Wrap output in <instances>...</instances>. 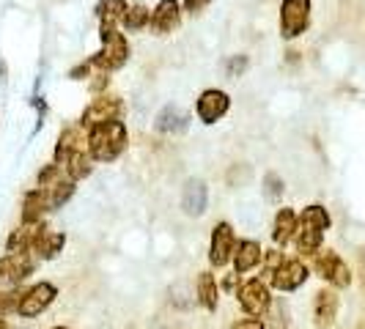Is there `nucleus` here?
Returning <instances> with one entry per match:
<instances>
[{
	"instance_id": "obj_1",
	"label": "nucleus",
	"mask_w": 365,
	"mask_h": 329,
	"mask_svg": "<svg viewBox=\"0 0 365 329\" xmlns=\"http://www.w3.org/2000/svg\"><path fill=\"white\" fill-rule=\"evenodd\" d=\"M127 127L124 121H108L88 129V157L96 162H113L127 148Z\"/></svg>"
},
{
	"instance_id": "obj_2",
	"label": "nucleus",
	"mask_w": 365,
	"mask_h": 329,
	"mask_svg": "<svg viewBox=\"0 0 365 329\" xmlns=\"http://www.w3.org/2000/svg\"><path fill=\"white\" fill-rule=\"evenodd\" d=\"M99 38H102V50L93 55L91 66H99L102 72H113V69H121L129 61V41L124 38V33L115 31V25L102 22L99 28Z\"/></svg>"
},
{
	"instance_id": "obj_3",
	"label": "nucleus",
	"mask_w": 365,
	"mask_h": 329,
	"mask_svg": "<svg viewBox=\"0 0 365 329\" xmlns=\"http://www.w3.org/2000/svg\"><path fill=\"white\" fill-rule=\"evenodd\" d=\"M237 299H239V308L245 310V315L264 318L269 313V308H272V288L261 277H250V280H245L239 286Z\"/></svg>"
},
{
	"instance_id": "obj_4",
	"label": "nucleus",
	"mask_w": 365,
	"mask_h": 329,
	"mask_svg": "<svg viewBox=\"0 0 365 329\" xmlns=\"http://www.w3.org/2000/svg\"><path fill=\"white\" fill-rule=\"evenodd\" d=\"M313 272L319 274L329 288H335V291L351 286V269H349V263L335 250H319L313 256Z\"/></svg>"
},
{
	"instance_id": "obj_5",
	"label": "nucleus",
	"mask_w": 365,
	"mask_h": 329,
	"mask_svg": "<svg viewBox=\"0 0 365 329\" xmlns=\"http://www.w3.org/2000/svg\"><path fill=\"white\" fill-rule=\"evenodd\" d=\"M55 299H58V286L47 283V280L34 283L31 288H25V293H22L17 315L19 318H38L44 310H50V305H53Z\"/></svg>"
},
{
	"instance_id": "obj_6",
	"label": "nucleus",
	"mask_w": 365,
	"mask_h": 329,
	"mask_svg": "<svg viewBox=\"0 0 365 329\" xmlns=\"http://www.w3.org/2000/svg\"><path fill=\"white\" fill-rule=\"evenodd\" d=\"M237 234L231 228V222H217L212 228V241H209V263L212 269H222L234 261V253H237Z\"/></svg>"
},
{
	"instance_id": "obj_7",
	"label": "nucleus",
	"mask_w": 365,
	"mask_h": 329,
	"mask_svg": "<svg viewBox=\"0 0 365 329\" xmlns=\"http://www.w3.org/2000/svg\"><path fill=\"white\" fill-rule=\"evenodd\" d=\"M311 277V269L302 258H286L277 269H274L272 280H269V288L274 291H283V293H292L297 288H302Z\"/></svg>"
},
{
	"instance_id": "obj_8",
	"label": "nucleus",
	"mask_w": 365,
	"mask_h": 329,
	"mask_svg": "<svg viewBox=\"0 0 365 329\" xmlns=\"http://www.w3.org/2000/svg\"><path fill=\"white\" fill-rule=\"evenodd\" d=\"M311 22V0H283L280 6V36L297 38Z\"/></svg>"
},
{
	"instance_id": "obj_9",
	"label": "nucleus",
	"mask_w": 365,
	"mask_h": 329,
	"mask_svg": "<svg viewBox=\"0 0 365 329\" xmlns=\"http://www.w3.org/2000/svg\"><path fill=\"white\" fill-rule=\"evenodd\" d=\"M38 258L34 253H17V256L0 258V286L19 288L31 274L36 272Z\"/></svg>"
},
{
	"instance_id": "obj_10",
	"label": "nucleus",
	"mask_w": 365,
	"mask_h": 329,
	"mask_svg": "<svg viewBox=\"0 0 365 329\" xmlns=\"http://www.w3.org/2000/svg\"><path fill=\"white\" fill-rule=\"evenodd\" d=\"M118 115H121V102H118V96H96L88 108L83 110V115H80V127L83 129H93L99 127V124H108V121H118Z\"/></svg>"
},
{
	"instance_id": "obj_11",
	"label": "nucleus",
	"mask_w": 365,
	"mask_h": 329,
	"mask_svg": "<svg viewBox=\"0 0 365 329\" xmlns=\"http://www.w3.org/2000/svg\"><path fill=\"white\" fill-rule=\"evenodd\" d=\"M338 310H341V296L335 288H322L313 296V324L319 329H329L338 321Z\"/></svg>"
},
{
	"instance_id": "obj_12",
	"label": "nucleus",
	"mask_w": 365,
	"mask_h": 329,
	"mask_svg": "<svg viewBox=\"0 0 365 329\" xmlns=\"http://www.w3.org/2000/svg\"><path fill=\"white\" fill-rule=\"evenodd\" d=\"M47 234V222H36V225H19L14 228L9 239H6V256H17V253H31L34 244Z\"/></svg>"
},
{
	"instance_id": "obj_13",
	"label": "nucleus",
	"mask_w": 365,
	"mask_h": 329,
	"mask_svg": "<svg viewBox=\"0 0 365 329\" xmlns=\"http://www.w3.org/2000/svg\"><path fill=\"white\" fill-rule=\"evenodd\" d=\"M231 108V99H228V93L225 91H217V88H209V91L201 93V99H198V118H201L203 124H217L220 118L228 113Z\"/></svg>"
},
{
	"instance_id": "obj_14",
	"label": "nucleus",
	"mask_w": 365,
	"mask_h": 329,
	"mask_svg": "<svg viewBox=\"0 0 365 329\" xmlns=\"http://www.w3.org/2000/svg\"><path fill=\"white\" fill-rule=\"evenodd\" d=\"M297 231H299V214H297L294 209H289V206H283V209L274 214V222H272L274 247L280 250V247L292 244L294 236H297Z\"/></svg>"
},
{
	"instance_id": "obj_15",
	"label": "nucleus",
	"mask_w": 365,
	"mask_h": 329,
	"mask_svg": "<svg viewBox=\"0 0 365 329\" xmlns=\"http://www.w3.org/2000/svg\"><path fill=\"white\" fill-rule=\"evenodd\" d=\"M261 261H264V250H261V244H258L256 239H242L237 244V253H234V272L237 274H247L258 269L261 266Z\"/></svg>"
},
{
	"instance_id": "obj_16",
	"label": "nucleus",
	"mask_w": 365,
	"mask_h": 329,
	"mask_svg": "<svg viewBox=\"0 0 365 329\" xmlns=\"http://www.w3.org/2000/svg\"><path fill=\"white\" fill-rule=\"evenodd\" d=\"M206 203H209V189L201 179H190L184 184L182 192V209L187 217H201L206 212Z\"/></svg>"
},
{
	"instance_id": "obj_17",
	"label": "nucleus",
	"mask_w": 365,
	"mask_h": 329,
	"mask_svg": "<svg viewBox=\"0 0 365 329\" xmlns=\"http://www.w3.org/2000/svg\"><path fill=\"white\" fill-rule=\"evenodd\" d=\"M50 212V203H47V189H28L25 198H22V225H36L44 222V214Z\"/></svg>"
},
{
	"instance_id": "obj_18",
	"label": "nucleus",
	"mask_w": 365,
	"mask_h": 329,
	"mask_svg": "<svg viewBox=\"0 0 365 329\" xmlns=\"http://www.w3.org/2000/svg\"><path fill=\"white\" fill-rule=\"evenodd\" d=\"M179 19H182V9H179V3L176 0H160L157 6H154V11H151V28L157 31V33H170L176 25H179Z\"/></svg>"
},
{
	"instance_id": "obj_19",
	"label": "nucleus",
	"mask_w": 365,
	"mask_h": 329,
	"mask_svg": "<svg viewBox=\"0 0 365 329\" xmlns=\"http://www.w3.org/2000/svg\"><path fill=\"white\" fill-rule=\"evenodd\" d=\"M187 124H190V115L179 105H168V108L160 110V115L154 121V129L163 132V135H182Z\"/></svg>"
},
{
	"instance_id": "obj_20",
	"label": "nucleus",
	"mask_w": 365,
	"mask_h": 329,
	"mask_svg": "<svg viewBox=\"0 0 365 329\" xmlns=\"http://www.w3.org/2000/svg\"><path fill=\"white\" fill-rule=\"evenodd\" d=\"M195 293H198V302L206 313H217L220 308V283L212 272H201L195 280Z\"/></svg>"
},
{
	"instance_id": "obj_21",
	"label": "nucleus",
	"mask_w": 365,
	"mask_h": 329,
	"mask_svg": "<svg viewBox=\"0 0 365 329\" xmlns=\"http://www.w3.org/2000/svg\"><path fill=\"white\" fill-rule=\"evenodd\" d=\"M294 244H297V253L302 258H313L322 250V244H324V231L322 228H313L308 222H299V231L294 236Z\"/></svg>"
},
{
	"instance_id": "obj_22",
	"label": "nucleus",
	"mask_w": 365,
	"mask_h": 329,
	"mask_svg": "<svg viewBox=\"0 0 365 329\" xmlns=\"http://www.w3.org/2000/svg\"><path fill=\"white\" fill-rule=\"evenodd\" d=\"M63 247H66V234H61V231H55V234L47 231V234L34 244L31 253H34L38 261H53V258H58L63 253Z\"/></svg>"
},
{
	"instance_id": "obj_23",
	"label": "nucleus",
	"mask_w": 365,
	"mask_h": 329,
	"mask_svg": "<svg viewBox=\"0 0 365 329\" xmlns=\"http://www.w3.org/2000/svg\"><path fill=\"white\" fill-rule=\"evenodd\" d=\"M61 167H63V173H66V179L69 182H80V179H88L91 176V157H86V151H74V154H69L63 162H61Z\"/></svg>"
},
{
	"instance_id": "obj_24",
	"label": "nucleus",
	"mask_w": 365,
	"mask_h": 329,
	"mask_svg": "<svg viewBox=\"0 0 365 329\" xmlns=\"http://www.w3.org/2000/svg\"><path fill=\"white\" fill-rule=\"evenodd\" d=\"M299 222H308V225H313V228H322V231L327 234L329 225H332V217H329V212L322 206V203H311V206H305V209H302Z\"/></svg>"
},
{
	"instance_id": "obj_25",
	"label": "nucleus",
	"mask_w": 365,
	"mask_h": 329,
	"mask_svg": "<svg viewBox=\"0 0 365 329\" xmlns=\"http://www.w3.org/2000/svg\"><path fill=\"white\" fill-rule=\"evenodd\" d=\"M74 195V182L69 179H63V182H58L55 187L47 189V203H50V212H58L63 203H69Z\"/></svg>"
},
{
	"instance_id": "obj_26",
	"label": "nucleus",
	"mask_w": 365,
	"mask_h": 329,
	"mask_svg": "<svg viewBox=\"0 0 365 329\" xmlns=\"http://www.w3.org/2000/svg\"><path fill=\"white\" fill-rule=\"evenodd\" d=\"M127 11H129V6L124 0H105V3L99 6V17H102V22H108V25L121 22Z\"/></svg>"
},
{
	"instance_id": "obj_27",
	"label": "nucleus",
	"mask_w": 365,
	"mask_h": 329,
	"mask_svg": "<svg viewBox=\"0 0 365 329\" xmlns=\"http://www.w3.org/2000/svg\"><path fill=\"white\" fill-rule=\"evenodd\" d=\"M148 22H151V11H148L146 6H132L124 14V19H121V25L127 31H140V28H146Z\"/></svg>"
},
{
	"instance_id": "obj_28",
	"label": "nucleus",
	"mask_w": 365,
	"mask_h": 329,
	"mask_svg": "<svg viewBox=\"0 0 365 329\" xmlns=\"http://www.w3.org/2000/svg\"><path fill=\"white\" fill-rule=\"evenodd\" d=\"M22 293H25V288H9V291H0V321H6V315H17Z\"/></svg>"
},
{
	"instance_id": "obj_29",
	"label": "nucleus",
	"mask_w": 365,
	"mask_h": 329,
	"mask_svg": "<svg viewBox=\"0 0 365 329\" xmlns=\"http://www.w3.org/2000/svg\"><path fill=\"white\" fill-rule=\"evenodd\" d=\"M264 184H267V198H272V201L277 198V195H280V192H283V182H280L274 173H269Z\"/></svg>"
},
{
	"instance_id": "obj_30",
	"label": "nucleus",
	"mask_w": 365,
	"mask_h": 329,
	"mask_svg": "<svg viewBox=\"0 0 365 329\" xmlns=\"http://www.w3.org/2000/svg\"><path fill=\"white\" fill-rule=\"evenodd\" d=\"M234 329H267V324H264V318H242V321H237L234 324Z\"/></svg>"
},
{
	"instance_id": "obj_31",
	"label": "nucleus",
	"mask_w": 365,
	"mask_h": 329,
	"mask_svg": "<svg viewBox=\"0 0 365 329\" xmlns=\"http://www.w3.org/2000/svg\"><path fill=\"white\" fill-rule=\"evenodd\" d=\"M209 3H212V0H184V11H190V14H198V11H203Z\"/></svg>"
},
{
	"instance_id": "obj_32",
	"label": "nucleus",
	"mask_w": 365,
	"mask_h": 329,
	"mask_svg": "<svg viewBox=\"0 0 365 329\" xmlns=\"http://www.w3.org/2000/svg\"><path fill=\"white\" fill-rule=\"evenodd\" d=\"M0 329H9V324H6V321H0Z\"/></svg>"
},
{
	"instance_id": "obj_33",
	"label": "nucleus",
	"mask_w": 365,
	"mask_h": 329,
	"mask_svg": "<svg viewBox=\"0 0 365 329\" xmlns=\"http://www.w3.org/2000/svg\"><path fill=\"white\" fill-rule=\"evenodd\" d=\"M50 329H69V327H50Z\"/></svg>"
}]
</instances>
